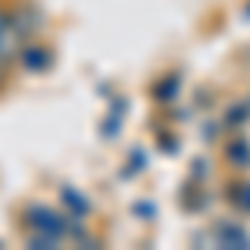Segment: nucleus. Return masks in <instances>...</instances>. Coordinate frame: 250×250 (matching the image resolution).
Here are the masks:
<instances>
[{"label":"nucleus","mask_w":250,"mask_h":250,"mask_svg":"<svg viewBox=\"0 0 250 250\" xmlns=\"http://www.w3.org/2000/svg\"><path fill=\"white\" fill-rule=\"evenodd\" d=\"M14 50V23L7 14H0V57H10Z\"/></svg>","instance_id":"f257e3e1"}]
</instances>
